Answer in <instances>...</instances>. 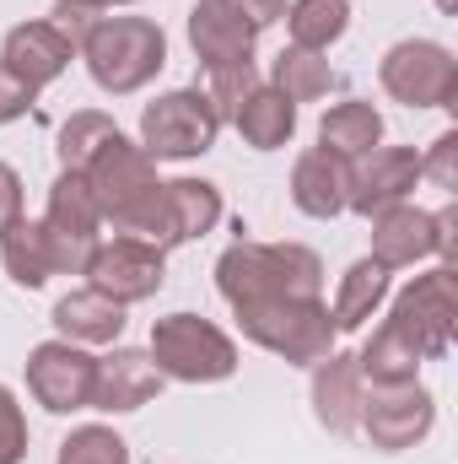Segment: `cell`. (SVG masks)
Listing matches in <instances>:
<instances>
[{"mask_svg":"<svg viewBox=\"0 0 458 464\" xmlns=\"http://www.w3.org/2000/svg\"><path fill=\"white\" fill-rule=\"evenodd\" d=\"M216 292L227 308L264 297H324V259L308 243H253L237 237L216 259Z\"/></svg>","mask_w":458,"mask_h":464,"instance_id":"1","label":"cell"},{"mask_svg":"<svg viewBox=\"0 0 458 464\" xmlns=\"http://www.w3.org/2000/svg\"><path fill=\"white\" fill-rule=\"evenodd\" d=\"M76 54L87 60V76H92L98 92L129 98V92H140V87H151L162 76L167 33L151 16H103Z\"/></svg>","mask_w":458,"mask_h":464,"instance_id":"2","label":"cell"},{"mask_svg":"<svg viewBox=\"0 0 458 464\" xmlns=\"http://www.w3.org/2000/svg\"><path fill=\"white\" fill-rule=\"evenodd\" d=\"M232 314H237V330L253 346L281 356V362H291V367L324 362L335 351V341H340L324 297H264V303H243Z\"/></svg>","mask_w":458,"mask_h":464,"instance_id":"3","label":"cell"},{"mask_svg":"<svg viewBox=\"0 0 458 464\" xmlns=\"http://www.w3.org/2000/svg\"><path fill=\"white\" fill-rule=\"evenodd\" d=\"M146 356L157 362L162 378L173 383H222L237 372V346L222 324L200 319V314H167L151 324V346Z\"/></svg>","mask_w":458,"mask_h":464,"instance_id":"4","label":"cell"},{"mask_svg":"<svg viewBox=\"0 0 458 464\" xmlns=\"http://www.w3.org/2000/svg\"><path fill=\"white\" fill-rule=\"evenodd\" d=\"M222 135V114L200 87H173L140 109V146L151 162H189L205 157Z\"/></svg>","mask_w":458,"mask_h":464,"instance_id":"5","label":"cell"},{"mask_svg":"<svg viewBox=\"0 0 458 464\" xmlns=\"http://www.w3.org/2000/svg\"><path fill=\"white\" fill-rule=\"evenodd\" d=\"M377 82L405 109H458V60L437 38H405L383 54Z\"/></svg>","mask_w":458,"mask_h":464,"instance_id":"6","label":"cell"},{"mask_svg":"<svg viewBox=\"0 0 458 464\" xmlns=\"http://www.w3.org/2000/svg\"><path fill=\"white\" fill-rule=\"evenodd\" d=\"M43 232H49V248H54V276H81L87 259L98 254L103 243V211L92 200V184L87 173H65L49 184V206H43Z\"/></svg>","mask_w":458,"mask_h":464,"instance_id":"7","label":"cell"},{"mask_svg":"<svg viewBox=\"0 0 458 464\" xmlns=\"http://www.w3.org/2000/svg\"><path fill=\"white\" fill-rule=\"evenodd\" d=\"M388 324H394V330H405L426 362H432V356H448V351H453V330H458L453 265H437V270L415 276V281L394 297Z\"/></svg>","mask_w":458,"mask_h":464,"instance_id":"8","label":"cell"},{"mask_svg":"<svg viewBox=\"0 0 458 464\" xmlns=\"http://www.w3.org/2000/svg\"><path fill=\"white\" fill-rule=\"evenodd\" d=\"M437 421V400L432 389H421V378L410 383H367V405H361V427L372 449L383 454H399V449H415Z\"/></svg>","mask_w":458,"mask_h":464,"instance_id":"9","label":"cell"},{"mask_svg":"<svg viewBox=\"0 0 458 464\" xmlns=\"http://www.w3.org/2000/svg\"><path fill=\"white\" fill-rule=\"evenodd\" d=\"M415 184H421V151L415 146H372V151L345 162V211L372 222L377 211L410 200Z\"/></svg>","mask_w":458,"mask_h":464,"instance_id":"10","label":"cell"},{"mask_svg":"<svg viewBox=\"0 0 458 464\" xmlns=\"http://www.w3.org/2000/svg\"><path fill=\"white\" fill-rule=\"evenodd\" d=\"M81 276H87L92 292L114 297L119 308H135V303H146V297L162 292V281H167V248L140 243V237H109V243H98V254L87 259Z\"/></svg>","mask_w":458,"mask_h":464,"instance_id":"11","label":"cell"},{"mask_svg":"<svg viewBox=\"0 0 458 464\" xmlns=\"http://www.w3.org/2000/svg\"><path fill=\"white\" fill-rule=\"evenodd\" d=\"M92 383H98V356L87 346L43 341L27 351V394L43 411H54V416L92 411Z\"/></svg>","mask_w":458,"mask_h":464,"instance_id":"12","label":"cell"},{"mask_svg":"<svg viewBox=\"0 0 458 464\" xmlns=\"http://www.w3.org/2000/svg\"><path fill=\"white\" fill-rule=\"evenodd\" d=\"M87 184H92V200H98L103 227H109L114 217H124V211L135 206V200H146L162 179H157V162L146 157V146L119 130L114 140L87 162Z\"/></svg>","mask_w":458,"mask_h":464,"instance_id":"13","label":"cell"},{"mask_svg":"<svg viewBox=\"0 0 458 464\" xmlns=\"http://www.w3.org/2000/svg\"><path fill=\"white\" fill-rule=\"evenodd\" d=\"M162 372L146 351L135 346H114L109 356H98V383H92V411H109V416H129L140 405H151L162 394Z\"/></svg>","mask_w":458,"mask_h":464,"instance_id":"14","label":"cell"},{"mask_svg":"<svg viewBox=\"0 0 458 464\" xmlns=\"http://www.w3.org/2000/svg\"><path fill=\"white\" fill-rule=\"evenodd\" d=\"M71 60H76L71 38H60L49 22H16V27L5 33V44H0V65H5L16 82H27L33 92H43L49 82H60V76L71 71Z\"/></svg>","mask_w":458,"mask_h":464,"instance_id":"15","label":"cell"},{"mask_svg":"<svg viewBox=\"0 0 458 464\" xmlns=\"http://www.w3.org/2000/svg\"><path fill=\"white\" fill-rule=\"evenodd\" d=\"M361 405H367V378H361L356 356L329 351L324 362H313V416H319V427H329L335 438H350L361 427Z\"/></svg>","mask_w":458,"mask_h":464,"instance_id":"16","label":"cell"},{"mask_svg":"<svg viewBox=\"0 0 458 464\" xmlns=\"http://www.w3.org/2000/svg\"><path fill=\"white\" fill-rule=\"evenodd\" d=\"M432 254H437V222L415 200H399V206L372 217V259L383 270H405V265H421Z\"/></svg>","mask_w":458,"mask_h":464,"instance_id":"17","label":"cell"},{"mask_svg":"<svg viewBox=\"0 0 458 464\" xmlns=\"http://www.w3.org/2000/svg\"><path fill=\"white\" fill-rule=\"evenodd\" d=\"M253 44H259V33L243 16H232L227 5H216V0H195L189 5V49H195V60L205 71H216V65H248Z\"/></svg>","mask_w":458,"mask_h":464,"instance_id":"18","label":"cell"},{"mask_svg":"<svg viewBox=\"0 0 458 464\" xmlns=\"http://www.w3.org/2000/svg\"><path fill=\"white\" fill-rule=\"evenodd\" d=\"M124 324H129L124 308H119L114 297L92 292V286H76V292H65L54 303V330L71 346H114L119 335H124Z\"/></svg>","mask_w":458,"mask_h":464,"instance_id":"19","label":"cell"},{"mask_svg":"<svg viewBox=\"0 0 458 464\" xmlns=\"http://www.w3.org/2000/svg\"><path fill=\"white\" fill-rule=\"evenodd\" d=\"M291 206L313 222H329L345 211V162L335 151L313 146L291 162Z\"/></svg>","mask_w":458,"mask_h":464,"instance_id":"20","label":"cell"},{"mask_svg":"<svg viewBox=\"0 0 458 464\" xmlns=\"http://www.w3.org/2000/svg\"><path fill=\"white\" fill-rule=\"evenodd\" d=\"M388 276H394V270H383L372 254H367V259H356V265L340 276L335 303H329V319H335V330H340V335L361 330V324L388 303Z\"/></svg>","mask_w":458,"mask_h":464,"instance_id":"21","label":"cell"},{"mask_svg":"<svg viewBox=\"0 0 458 464\" xmlns=\"http://www.w3.org/2000/svg\"><path fill=\"white\" fill-rule=\"evenodd\" d=\"M232 124H237V135H243L253 151H281V146L297 135V103H291L286 92H275L270 82H259L253 98L232 114Z\"/></svg>","mask_w":458,"mask_h":464,"instance_id":"22","label":"cell"},{"mask_svg":"<svg viewBox=\"0 0 458 464\" xmlns=\"http://www.w3.org/2000/svg\"><path fill=\"white\" fill-rule=\"evenodd\" d=\"M421 351H415V341L405 335V330H394L388 319L361 341V351H356V367H361V378L367 383H410V378H421Z\"/></svg>","mask_w":458,"mask_h":464,"instance_id":"23","label":"cell"},{"mask_svg":"<svg viewBox=\"0 0 458 464\" xmlns=\"http://www.w3.org/2000/svg\"><path fill=\"white\" fill-rule=\"evenodd\" d=\"M319 146L335 151L340 162H350V157L383 146V114H377L367 98H345V103H335V109L324 114V124H319Z\"/></svg>","mask_w":458,"mask_h":464,"instance_id":"24","label":"cell"},{"mask_svg":"<svg viewBox=\"0 0 458 464\" xmlns=\"http://www.w3.org/2000/svg\"><path fill=\"white\" fill-rule=\"evenodd\" d=\"M0 265H5V276L16 281V286H27V292H38L49 276H54V248H49V232L43 222H11V227L0 232Z\"/></svg>","mask_w":458,"mask_h":464,"instance_id":"25","label":"cell"},{"mask_svg":"<svg viewBox=\"0 0 458 464\" xmlns=\"http://www.w3.org/2000/svg\"><path fill=\"white\" fill-rule=\"evenodd\" d=\"M167 217H173V243H195L222 222V189L211 179H167Z\"/></svg>","mask_w":458,"mask_h":464,"instance_id":"26","label":"cell"},{"mask_svg":"<svg viewBox=\"0 0 458 464\" xmlns=\"http://www.w3.org/2000/svg\"><path fill=\"white\" fill-rule=\"evenodd\" d=\"M270 87H275V92H286L291 103H319V98H329V87H335V65H329L324 54H313V49L286 44V49L275 54Z\"/></svg>","mask_w":458,"mask_h":464,"instance_id":"27","label":"cell"},{"mask_svg":"<svg viewBox=\"0 0 458 464\" xmlns=\"http://www.w3.org/2000/svg\"><path fill=\"white\" fill-rule=\"evenodd\" d=\"M281 22H286V33H291L297 49L324 54L329 44H340L345 27H350V0H291Z\"/></svg>","mask_w":458,"mask_h":464,"instance_id":"28","label":"cell"},{"mask_svg":"<svg viewBox=\"0 0 458 464\" xmlns=\"http://www.w3.org/2000/svg\"><path fill=\"white\" fill-rule=\"evenodd\" d=\"M119 135V124L109 114H98V109H81V114H71L60 124V140H54V151H60V168L65 173H87V162L109 146Z\"/></svg>","mask_w":458,"mask_h":464,"instance_id":"29","label":"cell"},{"mask_svg":"<svg viewBox=\"0 0 458 464\" xmlns=\"http://www.w3.org/2000/svg\"><path fill=\"white\" fill-rule=\"evenodd\" d=\"M54 464H129V443L119 438L114 427L87 421V427H71V438L60 443V459Z\"/></svg>","mask_w":458,"mask_h":464,"instance_id":"30","label":"cell"},{"mask_svg":"<svg viewBox=\"0 0 458 464\" xmlns=\"http://www.w3.org/2000/svg\"><path fill=\"white\" fill-rule=\"evenodd\" d=\"M264 76H259V65L248 60V65H216V71H205V98H211V109L222 114V124H232V114L253 98V87H259Z\"/></svg>","mask_w":458,"mask_h":464,"instance_id":"31","label":"cell"},{"mask_svg":"<svg viewBox=\"0 0 458 464\" xmlns=\"http://www.w3.org/2000/svg\"><path fill=\"white\" fill-rule=\"evenodd\" d=\"M103 16H109V11H103V5H92V0H54V11H49L43 22H49L60 38H71V49H81Z\"/></svg>","mask_w":458,"mask_h":464,"instance_id":"32","label":"cell"},{"mask_svg":"<svg viewBox=\"0 0 458 464\" xmlns=\"http://www.w3.org/2000/svg\"><path fill=\"white\" fill-rule=\"evenodd\" d=\"M27 459V416L16 405V394L0 383V464H22Z\"/></svg>","mask_w":458,"mask_h":464,"instance_id":"33","label":"cell"},{"mask_svg":"<svg viewBox=\"0 0 458 464\" xmlns=\"http://www.w3.org/2000/svg\"><path fill=\"white\" fill-rule=\"evenodd\" d=\"M453 157H458V130H448V135H437V140H432V157H421V179H432L437 189H448V195H453V184H458Z\"/></svg>","mask_w":458,"mask_h":464,"instance_id":"34","label":"cell"},{"mask_svg":"<svg viewBox=\"0 0 458 464\" xmlns=\"http://www.w3.org/2000/svg\"><path fill=\"white\" fill-rule=\"evenodd\" d=\"M216 5H227L232 16H243L253 33H264V27H275V22L286 16V5H291V0H216Z\"/></svg>","mask_w":458,"mask_h":464,"instance_id":"35","label":"cell"},{"mask_svg":"<svg viewBox=\"0 0 458 464\" xmlns=\"http://www.w3.org/2000/svg\"><path fill=\"white\" fill-rule=\"evenodd\" d=\"M33 103H38V92H33L27 82H16V76L0 65V124H16Z\"/></svg>","mask_w":458,"mask_h":464,"instance_id":"36","label":"cell"},{"mask_svg":"<svg viewBox=\"0 0 458 464\" xmlns=\"http://www.w3.org/2000/svg\"><path fill=\"white\" fill-rule=\"evenodd\" d=\"M22 222V173L11 162H0V232Z\"/></svg>","mask_w":458,"mask_h":464,"instance_id":"37","label":"cell"},{"mask_svg":"<svg viewBox=\"0 0 458 464\" xmlns=\"http://www.w3.org/2000/svg\"><path fill=\"white\" fill-rule=\"evenodd\" d=\"M432 222H437V259H443V265H453V248H458V211H453V206H443V211H432Z\"/></svg>","mask_w":458,"mask_h":464,"instance_id":"38","label":"cell"},{"mask_svg":"<svg viewBox=\"0 0 458 464\" xmlns=\"http://www.w3.org/2000/svg\"><path fill=\"white\" fill-rule=\"evenodd\" d=\"M92 5H103V11H114V5H135V0H92Z\"/></svg>","mask_w":458,"mask_h":464,"instance_id":"39","label":"cell"},{"mask_svg":"<svg viewBox=\"0 0 458 464\" xmlns=\"http://www.w3.org/2000/svg\"><path fill=\"white\" fill-rule=\"evenodd\" d=\"M443 11H453V0H443Z\"/></svg>","mask_w":458,"mask_h":464,"instance_id":"40","label":"cell"}]
</instances>
